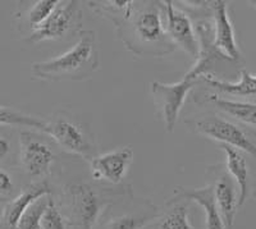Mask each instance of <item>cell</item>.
I'll use <instances>...</instances> for the list:
<instances>
[{"label":"cell","mask_w":256,"mask_h":229,"mask_svg":"<svg viewBox=\"0 0 256 229\" xmlns=\"http://www.w3.org/2000/svg\"><path fill=\"white\" fill-rule=\"evenodd\" d=\"M70 192L77 226L81 229H92L102 209L99 196L86 184H74L70 187Z\"/></svg>","instance_id":"cell-11"},{"label":"cell","mask_w":256,"mask_h":229,"mask_svg":"<svg viewBox=\"0 0 256 229\" xmlns=\"http://www.w3.org/2000/svg\"><path fill=\"white\" fill-rule=\"evenodd\" d=\"M49 194L50 188L45 182L31 184L27 188H24L17 198L6 204L3 212V218H2V223H3L4 228L17 229L20 218L24 214V212L28 209V206L32 202H35L36 200H38V198L48 196Z\"/></svg>","instance_id":"cell-12"},{"label":"cell","mask_w":256,"mask_h":229,"mask_svg":"<svg viewBox=\"0 0 256 229\" xmlns=\"http://www.w3.org/2000/svg\"><path fill=\"white\" fill-rule=\"evenodd\" d=\"M198 134L246 152L256 159V142L236 123L216 116H208L196 119L192 123Z\"/></svg>","instance_id":"cell-3"},{"label":"cell","mask_w":256,"mask_h":229,"mask_svg":"<svg viewBox=\"0 0 256 229\" xmlns=\"http://www.w3.org/2000/svg\"><path fill=\"white\" fill-rule=\"evenodd\" d=\"M196 80L184 74V80L176 84H162L154 81L152 84V94L159 106L164 119V124L168 132L174 130L182 106L187 99V95L194 88Z\"/></svg>","instance_id":"cell-4"},{"label":"cell","mask_w":256,"mask_h":229,"mask_svg":"<svg viewBox=\"0 0 256 229\" xmlns=\"http://www.w3.org/2000/svg\"><path fill=\"white\" fill-rule=\"evenodd\" d=\"M44 132L68 152L80 155L86 160L95 158V146L88 138V132L70 119L66 116L52 118L46 122Z\"/></svg>","instance_id":"cell-5"},{"label":"cell","mask_w":256,"mask_h":229,"mask_svg":"<svg viewBox=\"0 0 256 229\" xmlns=\"http://www.w3.org/2000/svg\"><path fill=\"white\" fill-rule=\"evenodd\" d=\"M214 198L216 206L222 215L226 229H233L234 218L238 209V194H236V187L232 178L227 173L218 176L216 180L212 183Z\"/></svg>","instance_id":"cell-13"},{"label":"cell","mask_w":256,"mask_h":229,"mask_svg":"<svg viewBox=\"0 0 256 229\" xmlns=\"http://www.w3.org/2000/svg\"><path fill=\"white\" fill-rule=\"evenodd\" d=\"M160 229H194L190 224L186 206L180 204L173 206L160 224Z\"/></svg>","instance_id":"cell-21"},{"label":"cell","mask_w":256,"mask_h":229,"mask_svg":"<svg viewBox=\"0 0 256 229\" xmlns=\"http://www.w3.org/2000/svg\"><path fill=\"white\" fill-rule=\"evenodd\" d=\"M255 196H256V192H255Z\"/></svg>","instance_id":"cell-27"},{"label":"cell","mask_w":256,"mask_h":229,"mask_svg":"<svg viewBox=\"0 0 256 229\" xmlns=\"http://www.w3.org/2000/svg\"><path fill=\"white\" fill-rule=\"evenodd\" d=\"M82 12L78 2L59 3L56 9L38 28L30 35V42H41L46 40H59L70 34L72 30L81 26Z\"/></svg>","instance_id":"cell-6"},{"label":"cell","mask_w":256,"mask_h":229,"mask_svg":"<svg viewBox=\"0 0 256 229\" xmlns=\"http://www.w3.org/2000/svg\"><path fill=\"white\" fill-rule=\"evenodd\" d=\"M20 162L30 177H42L49 173L54 162V154L40 140L30 132H22L20 137Z\"/></svg>","instance_id":"cell-10"},{"label":"cell","mask_w":256,"mask_h":229,"mask_svg":"<svg viewBox=\"0 0 256 229\" xmlns=\"http://www.w3.org/2000/svg\"><path fill=\"white\" fill-rule=\"evenodd\" d=\"M251 4H255V6H256V2H252V3H251Z\"/></svg>","instance_id":"cell-26"},{"label":"cell","mask_w":256,"mask_h":229,"mask_svg":"<svg viewBox=\"0 0 256 229\" xmlns=\"http://www.w3.org/2000/svg\"><path fill=\"white\" fill-rule=\"evenodd\" d=\"M166 16V31L176 46L186 52L198 60L200 56V44L198 35L194 31L191 20L184 12L173 6V2H163Z\"/></svg>","instance_id":"cell-8"},{"label":"cell","mask_w":256,"mask_h":229,"mask_svg":"<svg viewBox=\"0 0 256 229\" xmlns=\"http://www.w3.org/2000/svg\"><path fill=\"white\" fill-rule=\"evenodd\" d=\"M48 200L49 198L44 196L32 202L20 218L17 229H41V218L48 205Z\"/></svg>","instance_id":"cell-20"},{"label":"cell","mask_w":256,"mask_h":229,"mask_svg":"<svg viewBox=\"0 0 256 229\" xmlns=\"http://www.w3.org/2000/svg\"><path fill=\"white\" fill-rule=\"evenodd\" d=\"M134 6L127 18L116 24L118 35L128 50L137 56H163L176 45L166 31L162 18V3Z\"/></svg>","instance_id":"cell-1"},{"label":"cell","mask_w":256,"mask_h":229,"mask_svg":"<svg viewBox=\"0 0 256 229\" xmlns=\"http://www.w3.org/2000/svg\"><path fill=\"white\" fill-rule=\"evenodd\" d=\"M9 151H10V142L6 137H0V162L8 156Z\"/></svg>","instance_id":"cell-25"},{"label":"cell","mask_w":256,"mask_h":229,"mask_svg":"<svg viewBox=\"0 0 256 229\" xmlns=\"http://www.w3.org/2000/svg\"><path fill=\"white\" fill-rule=\"evenodd\" d=\"M227 156V172L238 186V208H241L250 194V170L244 152L227 145H220Z\"/></svg>","instance_id":"cell-14"},{"label":"cell","mask_w":256,"mask_h":229,"mask_svg":"<svg viewBox=\"0 0 256 229\" xmlns=\"http://www.w3.org/2000/svg\"><path fill=\"white\" fill-rule=\"evenodd\" d=\"M148 220V216H130V215H124V216H120L109 223L108 229H141L144 224Z\"/></svg>","instance_id":"cell-23"},{"label":"cell","mask_w":256,"mask_h":229,"mask_svg":"<svg viewBox=\"0 0 256 229\" xmlns=\"http://www.w3.org/2000/svg\"><path fill=\"white\" fill-rule=\"evenodd\" d=\"M180 198L195 201L196 204H198L204 209L205 219H206L205 220L206 229H226L222 215L218 210V206H216V198H214L212 184L202 187V188L182 190L180 192Z\"/></svg>","instance_id":"cell-15"},{"label":"cell","mask_w":256,"mask_h":229,"mask_svg":"<svg viewBox=\"0 0 256 229\" xmlns=\"http://www.w3.org/2000/svg\"><path fill=\"white\" fill-rule=\"evenodd\" d=\"M212 12V48L218 52L220 59L237 62L241 58L238 45H237L234 28L228 14V6L226 2H212L210 3Z\"/></svg>","instance_id":"cell-7"},{"label":"cell","mask_w":256,"mask_h":229,"mask_svg":"<svg viewBox=\"0 0 256 229\" xmlns=\"http://www.w3.org/2000/svg\"><path fill=\"white\" fill-rule=\"evenodd\" d=\"M134 162L132 148H116L102 155H96L90 160L92 176L96 180H105L110 183H120L127 174Z\"/></svg>","instance_id":"cell-9"},{"label":"cell","mask_w":256,"mask_h":229,"mask_svg":"<svg viewBox=\"0 0 256 229\" xmlns=\"http://www.w3.org/2000/svg\"><path fill=\"white\" fill-rule=\"evenodd\" d=\"M41 229H66L63 216L52 198L48 200V205L41 218Z\"/></svg>","instance_id":"cell-22"},{"label":"cell","mask_w":256,"mask_h":229,"mask_svg":"<svg viewBox=\"0 0 256 229\" xmlns=\"http://www.w3.org/2000/svg\"><path fill=\"white\" fill-rule=\"evenodd\" d=\"M59 0H38L27 12V22L32 31L41 26L59 6Z\"/></svg>","instance_id":"cell-19"},{"label":"cell","mask_w":256,"mask_h":229,"mask_svg":"<svg viewBox=\"0 0 256 229\" xmlns=\"http://www.w3.org/2000/svg\"><path fill=\"white\" fill-rule=\"evenodd\" d=\"M209 102L237 122L256 128V102L228 100L216 95L210 96Z\"/></svg>","instance_id":"cell-16"},{"label":"cell","mask_w":256,"mask_h":229,"mask_svg":"<svg viewBox=\"0 0 256 229\" xmlns=\"http://www.w3.org/2000/svg\"><path fill=\"white\" fill-rule=\"evenodd\" d=\"M206 82L210 87L223 94L233 96H256V74H250L246 70H241L238 82H227L216 80L210 74H202L200 80Z\"/></svg>","instance_id":"cell-17"},{"label":"cell","mask_w":256,"mask_h":229,"mask_svg":"<svg viewBox=\"0 0 256 229\" xmlns=\"http://www.w3.org/2000/svg\"><path fill=\"white\" fill-rule=\"evenodd\" d=\"M99 68V49L96 34L80 31V40L58 58L36 62L31 66L34 78L45 81H84Z\"/></svg>","instance_id":"cell-2"},{"label":"cell","mask_w":256,"mask_h":229,"mask_svg":"<svg viewBox=\"0 0 256 229\" xmlns=\"http://www.w3.org/2000/svg\"><path fill=\"white\" fill-rule=\"evenodd\" d=\"M13 190H14V183L12 177L6 170L0 169V198H9L13 194Z\"/></svg>","instance_id":"cell-24"},{"label":"cell","mask_w":256,"mask_h":229,"mask_svg":"<svg viewBox=\"0 0 256 229\" xmlns=\"http://www.w3.org/2000/svg\"><path fill=\"white\" fill-rule=\"evenodd\" d=\"M0 126H20V127L35 128V130L44 132L46 122L36 118V116H28L22 112L0 105Z\"/></svg>","instance_id":"cell-18"}]
</instances>
